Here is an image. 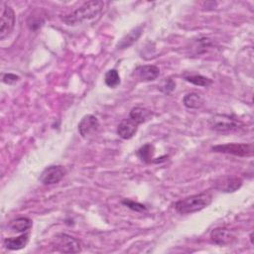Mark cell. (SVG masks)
<instances>
[{
    "label": "cell",
    "instance_id": "obj_1",
    "mask_svg": "<svg viewBox=\"0 0 254 254\" xmlns=\"http://www.w3.org/2000/svg\"><path fill=\"white\" fill-rule=\"evenodd\" d=\"M104 5L105 3L103 1L98 0L85 2L71 14L64 16L63 21L66 25L94 24L101 17Z\"/></svg>",
    "mask_w": 254,
    "mask_h": 254
},
{
    "label": "cell",
    "instance_id": "obj_2",
    "mask_svg": "<svg viewBox=\"0 0 254 254\" xmlns=\"http://www.w3.org/2000/svg\"><path fill=\"white\" fill-rule=\"evenodd\" d=\"M211 201L212 196L210 193L200 192L177 201L175 203V208L181 214H189L205 208Z\"/></svg>",
    "mask_w": 254,
    "mask_h": 254
},
{
    "label": "cell",
    "instance_id": "obj_3",
    "mask_svg": "<svg viewBox=\"0 0 254 254\" xmlns=\"http://www.w3.org/2000/svg\"><path fill=\"white\" fill-rule=\"evenodd\" d=\"M207 123L211 130H214L220 133L236 131L242 125V123L239 120L224 114H215L211 116L208 119Z\"/></svg>",
    "mask_w": 254,
    "mask_h": 254
},
{
    "label": "cell",
    "instance_id": "obj_4",
    "mask_svg": "<svg viewBox=\"0 0 254 254\" xmlns=\"http://www.w3.org/2000/svg\"><path fill=\"white\" fill-rule=\"evenodd\" d=\"M52 247L54 250L62 253H79L81 251L80 242L74 237L64 233L57 234L54 237Z\"/></svg>",
    "mask_w": 254,
    "mask_h": 254
},
{
    "label": "cell",
    "instance_id": "obj_5",
    "mask_svg": "<svg viewBox=\"0 0 254 254\" xmlns=\"http://www.w3.org/2000/svg\"><path fill=\"white\" fill-rule=\"evenodd\" d=\"M211 150L213 152L230 154L238 157H250L253 155V147L250 144L228 143V144L213 146Z\"/></svg>",
    "mask_w": 254,
    "mask_h": 254
},
{
    "label": "cell",
    "instance_id": "obj_6",
    "mask_svg": "<svg viewBox=\"0 0 254 254\" xmlns=\"http://www.w3.org/2000/svg\"><path fill=\"white\" fill-rule=\"evenodd\" d=\"M242 186V180L236 176H222L213 182V188L222 192H233Z\"/></svg>",
    "mask_w": 254,
    "mask_h": 254
},
{
    "label": "cell",
    "instance_id": "obj_7",
    "mask_svg": "<svg viewBox=\"0 0 254 254\" xmlns=\"http://www.w3.org/2000/svg\"><path fill=\"white\" fill-rule=\"evenodd\" d=\"M0 24V40H4L11 34L15 26V13L11 7L3 8Z\"/></svg>",
    "mask_w": 254,
    "mask_h": 254
},
{
    "label": "cell",
    "instance_id": "obj_8",
    "mask_svg": "<svg viewBox=\"0 0 254 254\" xmlns=\"http://www.w3.org/2000/svg\"><path fill=\"white\" fill-rule=\"evenodd\" d=\"M64 174L65 172L62 166H50L42 172L40 182L46 186L55 185L64 177Z\"/></svg>",
    "mask_w": 254,
    "mask_h": 254
},
{
    "label": "cell",
    "instance_id": "obj_9",
    "mask_svg": "<svg viewBox=\"0 0 254 254\" xmlns=\"http://www.w3.org/2000/svg\"><path fill=\"white\" fill-rule=\"evenodd\" d=\"M210 239L213 243L217 245L226 246V245L232 244L236 238L234 234L227 228L217 227L210 232Z\"/></svg>",
    "mask_w": 254,
    "mask_h": 254
},
{
    "label": "cell",
    "instance_id": "obj_10",
    "mask_svg": "<svg viewBox=\"0 0 254 254\" xmlns=\"http://www.w3.org/2000/svg\"><path fill=\"white\" fill-rule=\"evenodd\" d=\"M99 127L98 119L91 114H87L82 117L80 122L78 123V132L82 137H87L91 135L95 131H97Z\"/></svg>",
    "mask_w": 254,
    "mask_h": 254
},
{
    "label": "cell",
    "instance_id": "obj_11",
    "mask_svg": "<svg viewBox=\"0 0 254 254\" xmlns=\"http://www.w3.org/2000/svg\"><path fill=\"white\" fill-rule=\"evenodd\" d=\"M139 124L132 120L131 118H126L120 122L117 127V134L120 138L124 140L131 139L137 132Z\"/></svg>",
    "mask_w": 254,
    "mask_h": 254
},
{
    "label": "cell",
    "instance_id": "obj_12",
    "mask_svg": "<svg viewBox=\"0 0 254 254\" xmlns=\"http://www.w3.org/2000/svg\"><path fill=\"white\" fill-rule=\"evenodd\" d=\"M135 73L142 81H152L159 76L160 68L156 65H140L135 69Z\"/></svg>",
    "mask_w": 254,
    "mask_h": 254
},
{
    "label": "cell",
    "instance_id": "obj_13",
    "mask_svg": "<svg viewBox=\"0 0 254 254\" xmlns=\"http://www.w3.org/2000/svg\"><path fill=\"white\" fill-rule=\"evenodd\" d=\"M29 241V234H21L17 237L6 238L4 240V245L9 250H19L24 248Z\"/></svg>",
    "mask_w": 254,
    "mask_h": 254
},
{
    "label": "cell",
    "instance_id": "obj_14",
    "mask_svg": "<svg viewBox=\"0 0 254 254\" xmlns=\"http://www.w3.org/2000/svg\"><path fill=\"white\" fill-rule=\"evenodd\" d=\"M184 104L189 109H198L204 104V98L197 92H190L184 97Z\"/></svg>",
    "mask_w": 254,
    "mask_h": 254
},
{
    "label": "cell",
    "instance_id": "obj_15",
    "mask_svg": "<svg viewBox=\"0 0 254 254\" xmlns=\"http://www.w3.org/2000/svg\"><path fill=\"white\" fill-rule=\"evenodd\" d=\"M142 28H143V26H139V27H136L135 29H133L132 31H130L127 35H125L120 40V42L117 44V48L118 49H126V48L130 47L133 43H135L142 33Z\"/></svg>",
    "mask_w": 254,
    "mask_h": 254
},
{
    "label": "cell",
    "instance_id": "obj_16",
    "mask_svg": "<svg viewBox=\"0 0 254 254\" xmlns=\"http://www.w3.org/2000/svg\"><path fill=\"white\" fill-rule=\"evenodd\" d=\"M9 228L15 232H25L32 226V220L27 217L16 218L9 223Z\"/></svg>",
    "mask_w": 254,
    "mask_h": 254
},
{
    "label": "cell",
    "instance_id": "obj_17",
    "mask_svg": "<svg viewBox=\"0 0 254 254\" xmlns=\"http://www.w3.org/2000/svg\"><path fill=\"white\" fill-rule=\"evenodd\" d=\"M150 115H151L150 110H148L144 107H134L131 109L128 117L131 118L132 120H134L135 122H137L138 124H141V123L145 122L146 120H148Z\"/></svg>",
    "mask_w": 254,
    "mask_h": 254
},
{
    "label": "cell",
    "instance_id": "obj_18",
    "mask_svg": "<svg viewBox=\"0 0 254 254\" xmlns=\"http://www.w3.org/2000/svg\"><path fill=\"white\" fill-rule=\"evenodd\" d=\"M105 84L110 88H115L120 84V75L116 69H109L104 76Z\"/></svg>",
    "mask_w": 254,
    "mask_h": 254
},
{
    "label": "cell",
    "instance_id": "obj_19",
    "mask_svg": "<svg viewBox=\"0 0 254 254\" xmlns=\"http://www.w3.org/2000/svg\"><path fill=\"white\" fill-rule=\"evenodd\" d=\"M185 79L188 82H190L194 85H198V86H209L212 83V80L208 77H205L203 75L200 74H193V75H186Z\"/></svg>",
    "mask_w": 254,
    "mask_h": 254
},
{
    "label": "cell",
    "instance_id": "obj_20",
    "mask_svg": "<svg viewBox=\"0 0 254 254\" xmlns=\"http://www.w3.org/2000/svg\"><path fill=\"white\" fill-rule=\"evenodd\" d=\"M154 155V147L151 144H145L137 151V156L139 159H141L143 162L149 163L152 161Z\"/></svg>",
    "mask_w": 254,
    "mask_h": 254
},
{
    "label": "cell",
    "instance_id": "obj_21",
    "mask_svg": "<svg viewBox=\"0 0 254 254\" xmlns=\"http://www.w3.org/2000/svg\"><path fill=\"white\" fill-rule=\"evenodd\" d=\"M44 24V18L43 16H40V15H35L34 13L31 14L29 17H28V20H27V25L28 27L31 29V30H37L39 29L42 25Z\"/></svg>",
    "mask_w": 254,
    "mask_h": 254
},
{
    "label": "cell",
    "instance_id": "obj_22",
    "mask_svg": "<svg viewBox=\"0 0 254 254\" xmlns=\"http://www.w3.org/2000/svg\"><path fill=\"white\" fill-rule=\"evenodd\" d=\"M122 203L124 205H126L127 207H129L130 209L134 210V211H137V212H140V211H144L146 210V206L142 203H139V202H136L134 200H131V199H124L122 200Z\"/></svg>",
    "mask_w": 254,
    "mask_h": 254
},
{
    "label": "cell",
    "instance_id": "obj_23",
    "mask_svg": "<svg viewBox=\"0 0 254 254\" xmlns=\"http://www.w3.org/2000/svg\"><path fill=\"white\" fill-rule=\"evenodd\" d=\"M19 79H20V77L13 73H5L2 76V81L6 84H13V83L17 82Z\"/></svg>",
    "mask_w": 254,
    "mask_h": 254
},
{
    "label": "cell",
    "instance_id": "obj_24",
    "mask_svg": "<svg viewBox=\"0 0 254 254\" xmlns=\"http://www.w3.org/2000/svg\"><path fill=\"white\" fill-rule=\"evenodd\" d=\"M175 86H176V83L172 80V79H169L168 80V82H167V84H166V90H165V92H169V91H172L174 88H175Z\"/></svg>",
    "mask_w": 254,
    "mask_h": 254
}]
</instances>
